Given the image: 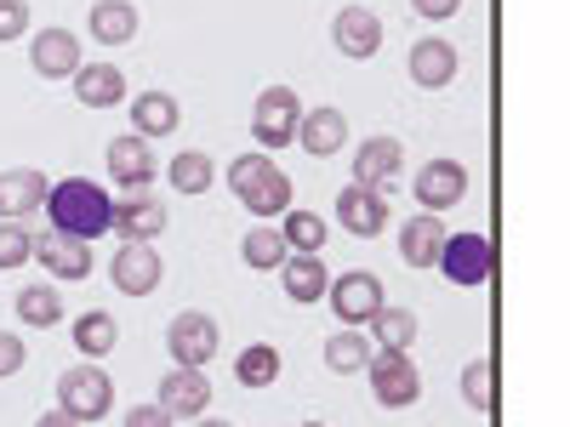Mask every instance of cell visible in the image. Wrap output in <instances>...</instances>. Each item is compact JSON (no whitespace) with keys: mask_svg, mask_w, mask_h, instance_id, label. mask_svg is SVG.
Here are the masks:
<instances>
[{"mask_svg":"<svg viewBox=\"0 0 570 427\" xmlns=\"http://www.w3.org/2000/svg\"><path fill=\"white\" fill-rule=\"evenodd\" d=\"M46 234H63V240H104L109 222H115V200H109V188L104 182H91V177H63L52 182V195H46Z\"/></svg>","mask_w":570,"mask_h":427,"instance_id":"6da1fadb","label":"cell"},{"mask_svg":"<svg viewBox=\"0 0 570 427\" xmlns=\"http://www.w3.org/2000/svg\"><path fill=\"white\" fill-rule=\"evenodd\" d=\"M228 188L252 217H285L292 211V177H285L268 155H240L228 166Z\"/></svg>","mask_w":570,"mask_h":427,"instance_id":"7a4b0ae2","label":"cell"},{"mask_svg":"<svg viewBox=\"0 0 570 427\" xmlns=\"http://www.w3.org/2000/svg\"><path fill=\"white\" fill-rule=\"evenodd\" d=\"M325 302H331V314H337V325H348V330H365L376 314L389 308L383 279H376L371 268H348V274H337V279L325 285Z\"/></svg>","mask_w":570,"mask_h":427,"instance_id":"3957f363","label":"cell"},{"mask_svg":"<svg viewBox=\"0 0 570 427\" xmlns=\"http://www.w3.org/2000/svg\"><path fill=\"white\" fill-rule=\"evenodd\" d=\"M297 120H303V103L292 86H263L257 103H252V137L257 149L274 155V149H292L297 142Z\"/></svg>","mask_w":570,"mask_h":427,"instance_id":"277c9868","label":"cell"},{"mask_svg":"<svg viewBox=\"0 0 570 427\" xmlns=\"http://www.w3.org/2000/svg\"><path fill=\"white\" fill-rule=\"evenodd\" d=\"M451 285H468V291H480V285L497 274V246H491V234L480 228H468V234H445V246H440V262H434Z\"/></svg>","mask_w":570,"mask_h":427,"instance_id":"5b68a950","label":"cell"},{"mask_svg":"<svg viewBox=\"0 0 570 427\" xmlns=\"http://www.w3.org/2000/svg\"><path fill=\"white\" fill-rule=\"evenodd\" d=\"M58 410L75 421H104L115 410V383L98 365H69L58 376Z\"/></svg>","mask_w":570,"mask_h":427,"instance_id":"8992f818","label":"cell"},{"mask_svg":"<svg viewBox=\"0 0 570 427\" xmlns=\"http://www.w3.org/2000/svg\"><path fill=\"white\" fill-rule=\"evenodd\" d=\"M166 354H171V365H183V370H206V365L217 359V319L200 314V308H183V314L166 325Z\"/></svg>","mask_w":570,"mask_h":427,"instance_id":"52a82bcc","label":"cell"},{"mask_svg":"<svg viewBox=\"0 0 570 427\" xmlns=\"http://www.w3.org/2000/svg\"><path fill=\"white\" fill-rule=\"evenodd\" d=\"M365 376H371V399L383 405V410H405V405H416V399H422V376H416L411 354H389V348H376V354H371V365H365Z\"/></svg>","mask_w":570,"mask_h":427,"instance_id":"ba28073f","label":"cell"},{"mask_svg":"<svg viewBox=\"0 0 570 427\" xmlns=\"http://www.w3.org/2000/svg\"><path fill=\"white\" fill-rule=\"evenodd\" d=\"M411 200H416L428 217H440V211L462 206V200H468V166L434 155V160H428V166L411 177Z\"/></svg>","mask_w":570,"mask_h":427,"instance_id":"9c48e42d","label":"cell"},{"mask_svg":"<svg viewBox=\"0 0 570 427\" xmlns=\"http://www.w3.org/2000/svg\"><path fill=\"white\" fill-rule=\"evenodd\" d=\"M109 177L126 188V195H142V188L155 182V171H160V155H155V142H142L137 131H126V137H115L109 142Z\"/></svg>","mask_w":570,"mask_h":427,"instance_id":"30bf717a","label":"cell"},{"mask_svg":"<svg viewBox=\"0 0 570 427\" xmlns=\"http://www.w3.org/2000/svg\"><path fill=\"white\" fill-rule=\"evenodd\" d=\"M46 195H52V177L35 171V166H12V171H0V222H29Z\"/></svg>","mask_w":570,"mask_h":427,"instance_id":"8fae6325","label":"cell"},{"mask_svg":"<svg viewBox=\"0 0 570 427\" xmlns=\"http://www.w3.org/2000/svg\"><path fill=\"white\" fill-rule=\"evenodd\" d=\"M400 171H405L400 137H365L360 149H354V182H360V188H376V195H389V188L400 182Z\"/></svg>","mask_w":570,"mask_h":427,"instance_id":"7c38bea8","label":"cell"},{"mask_svg":"<svg viewBox=\"0 0 570 427\" xmlns=\"http://www.w3.org/2000/svg\"><path fill=\"white\" fill-rule=\"evenodd\" d=\"M331 40H337L343 58L371 63L376 52H383V18H376L371 7H343L337 18H331Z\"/></svg>","mask_w":570,"mask_h":427,"instance_id":"4fadbf2b","label":"cell"},{"mask_svg":"<svg viewBox=\"0 0 570 427\" xmlns=\"http://www.w3.org/2000/svg\"><path fill=\"white\" fill-rule=\"evenodd\" d=\"M171 421H195V416H206V405H212V383H206V370H183V365H171L166 376H160V399H155Z\"/></svg>","mask_w":570,"mask_h":427,"instance_id":"5bb4252c","label":"cell"},{"mask_svg":"<svg viewBox=\"0 0 570 427\" xmlns=\"http://www.w3.org/2000/svg\"><path fill=\"white\" fill-rule=\"evenodd\" d=\"M109 279H115V291H126V297H149V291H160L166 262H160L155 246H120L115 262H109Z\"/></svg>","mask_w":570,"mask_h":427,"instance_id":"9a60e30c","label":"cell"},{"mask_svg":"<svg viewBox=\"0 0 570 427\" xmlns=\"http://www.w3.org/2000/svg\"><path fill=\"white\" fill-rule=\"evenodd\" d=\"M126 246H149V240H160L166 234V200H155V195H126V200H115V222H109Z\"/></svg>","mask_w":570,"mask_h":427,"instance_id":"2e32d148","label":"cell"},{"mask_svg":"<svg viewBox=\"0 0 570 427\" xmlns=\"http://www.w3.org/2000/svg\"><path fill=\"white\" fill-rule=\"evenodd\" d=\"M29 63H35L40 80H75V69H80V40H75L69 29H35Z\"/></svg>","mask_w":570,"mask_h":427,"instance_id":"e0dca14e","label":"cell"},{"mask_svg":"<svg viewBox=\"0 0 570 427\" xmlns=\"http://www.w3.org/2000/svg\"><path fill=\"white\" fill-rule=\"evenodd\" d=\"M337 222H343L348 234H360V240H376V234L389 228V195L348 182L343 195H337Z\"/></svg>","mask_w":570,"mask_h":427,"instance_id":"ac0fdd59","label":"cell"},{"mask_svg":"<svg viewBox=\"0 0 570 427\" xmlns=\"http://www.w3.org/2000/svg\"><path fill=\"white\" fill-rule=\"evenodd\" d=\"M456 69H462V58H456L451 40L422 34V40L411 46V80H416L422 91H445V86L456 80Z\"/></svg>","mask_w":570,"mask_h":427,"instance_id":"d6986e66","label":"cell"},{"mask_svg":"<svg viewBox=\"0 0 570 427\" xmlns=\"http://www.w3.org/2000/svg\"><path fill=\"white\" fill-rule=\"evenodd\" d=\"M297 142H303V155H314V160L343 155V142H348V115H343V109H303Z\"/></svg>","mask_w":570,"mask_h":427,"instance_id":"ffe728a7","label":"cell"},{"mask_svg":"<svg viewBox=\"0 0 570 427\" xmlns=\"http://www.w3.org/2000/svg\"><path fill=\"white\" fill-rule=\"evenodd\" d=\"M35 262L52 279H86L91 274V246L63 240V234H35Z\"/></svg>","mask_w":570,"mask_h":427,"instance_id":"44dd1931","label":"cell"},{"mask_svg":"<svg viewBox=\"0 0 570 427\" xmlns=\"http://www.w3.org/2000/svg\"><path fill=\"white\" fill-rule=\"evenodd\" d=\"M75 98H80V109H120L126 103V75L115 63H80L75 69Z\"/></svg>","mask_w":570,"mask_h":427,"instance_id":"7402d4cb","label":"cell"},{"mask_svg":"<svg viewBox=\"0 0 570 427\" xmlns=\"http://www.w3.org/2000/svg\"><path fill=\"white\" fill-rule=\"evenodd\" d=\"M445 234H451V228H445L440 217H428V211H416L411 222H400V257H405V268H434Z\"/></svg>","mask_w":570,"mask_h":427,"instance_id":"603a6c76","label":"cell"},{"mask_svg":"<svg viewBox=\"0 0 570 427\" xmlns=\"http://www.w3.org/2000/svg\"><path fill=\"white\" fill-rule=\"evenodd\" d=\"M177 126H183V109H177L171 91H137V98H131V131H137L142 142L171 137Z\"/></svg>","mask_w":570,"mask_h":427,"instance_id":"cb8c5ba5","label":"cell"},{"mask_svg":"<svg viewBox=\"0 0 570 427\" xmlns=\"http://www.w3.org/2000/svg\"><path fill=\"white\" fill-rule=\"evenodd\" d=\"M279 279H285V297H292L297 308L303 302H325V285H331V274H325L320 257H285L279 262Z\"/></svg>","mask_w":570,"mask_h":427,"instance_id":"d4e9b609","label":"cell"},{"mask_svg":"<svg viewBox=\"0 0 570 427\" xmlns=\"http://www.w3.org/2000/svg\"><path fill=\"white\" fill-rule=\"evenodd\" d=\"M279 240H285V251H292V257H320V246H325V217L292 206V211L279 217Z\"/></svg>","mask_w":570,"mask_h":427,"instance_id":"484cf974","label":"cell"},{"mask_svg":"<svg viewBox=\"0 0 570 427\" xmlns=\"http://www.w3.org/2000/svg\"><path fill=\"white\" fill-rule=\"evenodd\" d=\"M69 337H75V348H80L86 359H104V354H115V342H120V325H115V314L91 308V314H80V319L69 325Z\"/></svg>","mask_w":570,"mask_h":427,"instance_id":"4316f807","label":"cell"},{"mask_svg":"<svg viewBox=\"0 0 570 427\" xmlns=\"http://www.w3.org/2000/svg\"><path fill=\"white\" fill-rule=\"evenodd\" d=\"M91 40H104V46L137 40V7L131 0H98V7H91Z\"/></svg>","mask_w":570,"mask_h":427,"instance_id":"83f0119b","label":"cell"},{"mask_svg":"<svg viewBox=\"0 0 570 427\" xmlns=\"http://www.w3.org/2000/svg\"><path fill=\"white\" fill-rule=\"evenodd\" d=\"M371 337L365 330H348V325H337V337H325V370H337V376H354V370H365L371 365Z\"/></svg>","mask_w":570,"mask_h":427,"instance_id":"f1b7e54d","label":"cell"},{"mask_svg":"<svg viewBox=\"0 0 570 427\" xmlns=\"http://www.w3.org/2000/svg\"><path fill=\"white\" fill-rule=\"evenodd\" d=\"M166 182L177 188V195H206V188L217 182V166H212V155H206V149H183V155H171Z\"/></svg>","mask_w":570,"mask_h":427,"instance_id":"f546056e","label":"cell"},{"mask_svg":"<svg viewBox=\"0 0 570 427\" xmlns=\"http://www.w3.org/2000/svg\"><path fill=\"white\" fill-rule=\"evenodd\" d=\"M416 342V314L411 308H383L371 319V348H389V354H411Z\"/></svg>","mask_w":570,"mask_h":427,"instance_id":"4dcf8cb0","label":"cell"},{"mask_svg":"<svg viewBox=\"0 0 570 427\" xmlns=\"http://www.w3.org/2000/svg\"><path fill=\"white\" fill-rule=\"evenodd\" d=\"M18 319L35 325V330L58 325L63 319V291H58V285H23V291H18Z\"/></svg>","mask_w":570,"mask_h":427,"instance_id":"1f68e13d","label":"cell"},{"mask_svg":"<svg viewBox=\"0 0 570 427\" xmlns=\"http://www.w3.org/2000/svg\"><path fill=\"white\" fill-rule=\"evenodd\" d=\"M240 257H246V268H257V274H274V268H279L285 257H292V251H285L279 228H274V222H263V228H252L246 240H240Z\"/></svg>","mask_w":570,"mask_h":427,"instance_id":"d6a6232c","label":"cell"},{"mask_svg":"<svg viewBox=\"0 0 570 427\" xmlns=\"http://www.w3.org/2000/svg\"><path fill=\"white\" fill-rule=\"evenodd\" d=\"M462 399L480 410V416H491L497 410V365L480 354V359H468L462 365Z\"/></svg>","mask_w":570,"mask_h":427,"instance_id":"836d02e7","label":"cell"},{"mask_svg":"<svg viewBox=\"0 0 570 427\" xmlns=\"http://www.w3.org/2000/svg\"><path fill=\"white\" fill-rule=\"evenodd\" d=\"M234 376H240L246 388H268V383H279V354L268 342H252L240 359H234Z\"/></svg>","mask_w":570,"mask_h":427,"instance_id":"e575fe53","label":"cell"},{"mask_svg":"<svg viewBox=\"0 0 570 427\" xmlns=\"http://www.w3.org/2000/svg\"><path fill=\"white\" fill-rule=\"evenodd\" d=\"M35 257V234L29 222H0V274H12Z\"/></svg>","mask_w":570,"mask_h":427,"instance_id":"d590c367","label":"cell"},{"mask_svg":"<svg viewBox=\"0 0 570 427\" xmlns=\"http://www.w3.org/2000/svg\"><path fill=\"white\" fill-rule=\"evenodd\" d=\"M29 34V0H0V46Z\"/></svg>","mask_w":570,"mask_h":427,"instance_id":"8d00e7d4","label":"cell"},{"mask_svg":"<svg viewBox=\"0 0 570 427\" xmlns=\"http://www.w3.org/2000/svg\"><path fill=\"white\" fill-rule=\"evenodd\" d=\"M29 365V342L18 337V330H0V383H7V376H18Z\"/></svg>","mask_w":570,"mask_h":427,"instance_id":"74e56055","label":"cell"},{"mask_svg":"<svg viewBox=\"0 0 570 427\" xmlns=\"http://www.w3.org/2000/svg\"><path fill=\"white\" fill-rule=\"evenodd\" d=\"M120 427H177V421H171V416L149 399V405H131V410L120 416Z\"/></svg>","mask_w":570,"mask_h":427,"instance_id":"f35d334b","label":"cell"},{"mask_svg":"<svg viewBox=\"0 0 570 427\" xmlns=\"http://www.w3.org/2000/svg\"><path fill=\"white\" fill-rule=\"evenodd\" d=\"M411 7H416V18H456V7H462V0H411Z\"/></svg>","mask_w":570,"mask_h":427,"instance_id":"ab89813d","label":"cell"},{"mask_svg":"<svg viewBox=\"0 0 570 427\" xmlns=\"http://www.w3.org/2000/svg\"><path fill=\"white\" fill-rule=\"evenodd\" d=\"M35 427H80V421L63 416V410H46V416H35Z\"/></svg>","mask_w":570,"mask_h":427,"instance_id":"60d3db41","label":"cell"},{"mask_svg":"<svg viewBox=\"0 0 570 427\" xmlns=\"http://www.w3.org/2000/svg\"><path fill=\"white\" fill-rule=\"evenodd\" d=\"M195 427H234V421H223V416H195Z\"/></svg>","mask_w":570,"mask_h":427,"instance_id":"b9f144b4","label":"cell"},{"mask_svg":"<svg viewBox=\"0 0 570 427\" xmlns=\"http://www.w3.org/2000/svg\"><path fill=\"white\" fill-rule=\"evenodd\" d=\"M303 427H325V421H303Z\"/></svg>","mask_w":570,"mask_h":427,"instance_id":"7bdbcfd3","label":"cell"}]
</instances>
